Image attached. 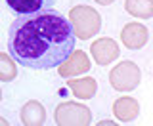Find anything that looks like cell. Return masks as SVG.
Returning a JSON list of instances; mask_svg holds the SVG:
<instances>
[{"label":"cell","mask_w":153,"mask_h":126,"mask_svg":"<svg viewBox=\"0 0 153 126\" xmlns=\"http://www.w3.org/2000/svg\"><path fill=\"white\" fill-rule=\"evenodd\" d=\"M69 19L54 10L17 16L8 31V52L13 61L33 71L54 69L75 50Z\"/></svg>","instance_id":"1"},{"label":"cell","mask_w":153,"mask_h":126,"mask_svg":"<svg viewBox=\"0 0 153 126\" xmlns=\"http://www.w3.org/2000/svg\"><path fill=\"white\" fill-rule=\"evenodd\" d=\"M67 19L71 23L75 38H80V40H90L102 29V16L92 6H86V4L73 6Z\"/></svg>","instance_id":"2"},{"label":"cell","mask_w":153,"mask_h":126,"mask_svg":"<svg viewBox=\"0 0 153 126\" xmlns=\"http://www.w3.org/2000/svg\"><path fill=\"white\" fill-rule=\"evenodd\" d=\"M142 82V69L130 59H123L109 71V84L117 92H132Z\"/></svg>","instance_id":"3"},{"label":"cell","mask_w":153,"mask_h":126,"mask_svg":"<svg viewBox=\"0 0 153 126\" xmlns=\"http://www.w3.org/2000/svg\"><path fill=\"white\" fill-rule=\"evenodd\" d=\"M54 120L57 126H86L92 124V111L79 101H63L56 107Z\"/></svg>","instance_id":"4"},{"label":"cell","mask_w":153,"mask_h":126,"mask_svg":"<svg viewBox=\"0 0 153 126\" xmlns=\"http://www.w3.org/2000/svg\"><path fill=\"white\" fill-rule=\"evenodd\" d=\"M90 65H92V63H90L86 52L73 50L59 65H57V75H59L61 79H73V76H79V75H86V73L90 71Z\"/></svg>","instance_id":"5"},{"label":"cell","mask_w":153,"mask_h":126,"mask_svg":"<svg viewBox=\"0 0 153 126\" xmlns=\"http://www.w3.org/2000/svg\"><path fill=\"white\" fill-rule=\"evenodd\" d=\"M90 56H92L96 65L105 67V65H109V63H113L115 59H119L121 48H119V44L113 38L102 36V38H98V40H94L92 44H90Z\"/></svg>","instance_id":"6"},{"label":"cell","mask_w":153,"mask_h":126,"mask_svg":"<svg viewBox=\"0 0 153 126\" xmlns=\"http://www.w3.org/2000/svg\"><path fill=\"white\" fill-rule=\"evenodd\" d=\"M121 40H123L124 48H128V50H142V48L147 44V40H149V31H147V27L142 25V23L130 21L123 27Z\"/></svg>","instance_id":"7"},{"label":"cell","mask_w":153,"mask_h":126,"mask_svg":"<svg viewBox=\"0 0 153 126\" xmlns=\"http://www.w3.org/2000/svg\"><path fill=\"white\" fill-rule=\"evenodd\" d=\"M67 88L76 99H92L98 92V82L92 76H73L67 79Z\"/></svg>","instance_id":"8"},{"label":"cell","mask_w":153,"mask_h":126,"mask_svg":"<svg viewBox=\"0 0 153 126\" xmlns=\"http://www.w3.org/2000/svg\"><path fill=\"white\" fill-rule=\"evenodd\" d=\"M19 120L25 126H42L46 124V109L40 101L29 99L19 111Z\"/></svg>","instance_id":"9"},{"label":"cell","mask_w":153,"mask_h":126,"mask_svg":"<svg viewBox=\"0 0 153 126\" xmlns=\"http://www.w3.org/2000/svg\"><path fill=\"white\" fill-rule=\"evenodd\" d=\"M113 115L121 122H132L140 115V103L130 96H123V98L113 101Z\"/></svg>","instance_id":"10"},{"label":"cell","mask_w":153,"mask_h":126,"mask_svg":"<svg viewBox=\"0 0 153 126\" xmlns=\"http://www.w3.org/2000/svg\"><path fill=\"white\" fill-rule=\"evenodd\" d=\"M10 10L16 13L23 16V13H35L42 12V10H50L56 4V0H6Z\"/></svg>","instance_id":"11"},{"label":"cell","mask_w":153,"mask_h":126,"mask_svg":"<svg viewBox=\"0 0 153 126\" xmlns=\"http://www.w3.org/2000/svg\"><path fill=\"white\" fill-rule=\"evenodd\" d=\"M124 12L138 19H151L153 0H124Z\"/></svg>","instance_id":"12"},{"label":"cell","mask_w":153,"mask_h":126,"mask_svg":"<svg viewBox=\"0 0 153 126\" xmlns=\"http://www.w3.org/2000/svg\"><path fill=\"white\" fill-rule=\"evenodd\" d=\"M16 76H17V67L13 57L6 52H0V82H12Z\"/></svg>","instance_id":"13"},{"label":"cell","mask_w":153,"mask_h":126,"mask_svg":"<svg viewBox=\"0 0 153 126\" xmlns=\"http://www.w3.org/2000/svg\"><path fill=\"white\" fill-rule=\"evenodd\" d=\"M115 124H117V122H115V120H100V122H98V126H115Z\"/></svg>","instance_id":"14"},{"label":"cell","mask_w":153,"mask_h":126,"mask_svg":"<svg viewBox=\"0 0 153 126\" xmlns=\"http://www.w3.org/2000/svg\"><path fill=\"white\" fill-rule=\"evenodd\" d=\"M96 4H100V6H111L115 0H94Z\"/></svg>","instance_id":"15"},{"label":"cell","mask_w":153,"mask_h":126,"mask_svg":"<svg viewBox=\"0 0 153 126\" xmlns=\"http://www.w3.org/2000/svg\"><path fill=\"white\" fill-rule=\"evenodd\" d=\"M0 126H8V120L4 117H0Z\"/></svg>","instance_id":"16"},{"label":"cell","mask_w":153,"mask_h":126,"mask_svg":"<svg viewBox=\"0 0 153 126\" xmlns=\"http://www.w3.org/2000/svg\"><path fill=\"white\" fill-rule=\"evenodd\" d=\"M0 101H2V90H0Z\"/></svg>","instance_id":"17"}]
</instances>
